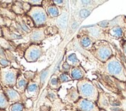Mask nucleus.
I'll use <instances>...</instances> for the list:
<instances>
[{
  "instance_id": "f257e3e1",
  "label": "nucleus",
  "mask_w": 126,
  "mask_h": 111,
  "mask_svg": "<svg viewBox=\"0 0 126 111\" xmlns=\"http://www.w3.org/2000/svg\"><path fill=\"white\" fill-rule=\"evenodd\" d=\"M77 89L79 93L80 98L97 103L99 97V91L96 86L87 79H82L78 80Z\"/></svg>"
},
{
  "instance_id": "f03ea898",
  "label": "nucleus",
  "mask_w": 126,
  "mask_h": 111,
  "mask_svg": "<svg viewBox=\"0 0 126 111\" xmlns=\"http://www.w3.org/2000/svg\"><path fill=\"white\" fill-rule=\"evenodd\" d=\"M105 72L109 76L120 82H126V73L122 63L115 57L111 56L106 63H105Z\"/></svg>"
},
{
  "instance_id": "7ed1b4c3",
  "label": "nucleus",
  "mask_w": 126,
  "mask_h": 111,
  "mask_svg": "<svg viewBox=\"0 0 126 111\" xmlns=\"http://www.w3.org/2000/svg\"><path fill=\"white\" fill-rule=\"evenodd\" d=\"M19 77V70L14 68H3L0 71V82L3 87H14Z\"/></svg>"
},
{
  "instance_id": "20e7f679",
  "label": "nucleus",
  "mask_w": 126,
  "mask_h": 111,
  "mask_svg": "<svg viewBox=\"0 0 126 111\" xmlns=\"http://www.w3.org/2000/svg\"><path fill=\"white\" fill-rule=\"evenodd\" d=\"M113 54L112 49L109 43L105 41H100L94 45V56L102 63H106Z\"/></svg>"
},
{
  "instance_id": "39448f33",
  "label": "nucleus",
  "mask_w": 126,
  "mask_h": 111,
  "mask_svg": "<svg viewBox=\"0 0 126 111\" xmlns=\"http://www.w3.org/2000/svg\"><path fill=\"white\" fill-rule=\"evenodd\" d=\"M28 15L32 18L34 24L37 27L44 25L47 21V14L46 11L40 5H34L31 7L28 12Z\"/></svg>"
},
{
  "instance_id": "423d86ee",
  "label": "nucleus",
  "mask_w": 126,
  "mask_h": 111,
  "mask_svg": "<svg viewBox=\"0 0 126 111\" xmlns=\"http://www.w3.org/2000/svg\"><path fill=\"white\" fill-rule=\"evenodd\" d=\"M74 106L78 111H101L97 103L83 98H80L75 103H74Z\"/></svg>"
},
{
  "instance_id": "0eeeda50",
  "label": "nucleus",
  "mask_w": 126,
  "mask_h": 111,
  "mask_svg": "<svg viewBox=\"0 0 126 111\" xmlns=\"http://www.w3.org/2000/svg\"><path fill=\"white\" fill-rule=\"evenodd\" d=\"M42 53V48L40 46L36 45V44H32L26 50L24 57L27 62L33 63L40 59Z\"/></svg>"
},
{
  "instance_id": "6e6552de",
  "label": "nucleus",
  "mask_w": 126,
  "mask_h": 111,
  "mask_svg": "<svg viewBox=\"0 0 126 111\" xmlns=\"http://www.w3.org/2000/svg\"><path fill=\"white\" fill-rule=\"evenodd\" d=\"M2 90L9 102L15 103L21 100V95L13 87H3Z\"/></svg>"
},
{
  "instance_id": "1a4fd4ad",
  "label": "nucleus",
  "mask_w": 126,
  "mask_h": 111,
  "mask_svg": "<svg viewBox=\"0 0 126 111\" xmlns=\"http://www.w3.org/2000/svg\"><path fill=\"white\" fill-rule=\"evenodd\" d=\"M26 95L31 98V97H35L38 95L39 93V86L36 83L29 81L28 85L26 89Z\"/></svg>"
},
{
  "instance_id": "9d476101",
  "label": "nucleus",
  "mask_w": 126,
  "mask_h": 111,
  "mask_svg": "<svg viewBox=\"0 0 126 111\" xmlns=\"http://www.w3.org/2000/svg\"><path fill=\"white\" fill-rule=\"evenodd\" d=\"M45 38V33L43 28H37L32 30L30 35V40L32 42H40Z\"/></svg>"
},
{
  "instance_id": "9b49d317",
  "label": "nucleus",
  "mask_w": 126,
  "mask_h": 111,
  "mask_svg": "<svg viewBox=\"0 0 126 111\" xmlns=\"http://www.w3.org/2000/svg\"><path fill=\"white\" fill-rule=\"evenodd\" d=\"M66 98H67L68 102L71 103H75L80 99L78 89H75L74 87L67 89V93L66 95Z\"/></svg>"
},
{
  "instance_id": "f8f14e48",
  "label": "nucleus",
  "mask_w": 126,
  "mask_h": 111,
  "mask_svg": "<svg viewBox=\"0 0 126 111\" xmlns=\"http://www.w3.org/2000/svg\"><path fill=\"white\" fill-rule=\"evenodd\" d=\"M29 83V80H27L25 76H19L17 81H16V87L18 90L21 92H24L26 91V86Z\"/></svg>"
},
{
  "instance_id": "ddd939ff",
  "label": "nucleus",
  "mask_w": 126,
  "mask_h": 111,
  "mask_svg": "<svg viewBox=\"0 0 126 111\" xmlns=\"http://www.w3.org/2000/svg\"><path fill=\"white\" fill-rule=\"evenodd\" d=\"M84 71L79 67H74L70 70V77L72 80H80L82 79H84Z\"/></svg>"
},
{
  "instance_id": "4468645a",
  "label": "nucleus",
  "mask_w": 126,
  "mask_h": 111,
  "mask_svg": "<svg viewBox=\"0 0 126 111\" xmlns=\"http://www.w3.org/2000/svg\"><path fill=\"white\" fill-rule=\"evenodd\" d=\"M108 32H109V34H110L111 36L115 38V39L122 38L123 36V34H124L122 28L119 26H116L112 27L111 29L108 31Z\"/></svg>"
},
{
  "instance_id": "2eb2a0df",
  "label": "nucleus",
  "mask_w": 126,
  "mask_h": 111,
  "mask_svg": "<svg viewBox=\"0 0 126 111\" xmlns=\"http://www.w3.org/2000/svg\"><path fill=\"white\" fill-rule=\"evenodd\" d=\"M9 106V101L5 95L3 90H0V109L5 110Z\"/></svg>"
},
{
  "instance_id": "dca6fc26",
  "label": "nucleus",
  "mask_w": 126,
  "mask_h": 111,
  "mask_svg": "<svg viewBox=\"0 0 126 111\" xmlns=\"http://www.w3.org/2000/svg\"><path fill=\"white\" fill-rule=\"evenodd\" d=\"M67 63L70 66H74V67H78L80 62L75 54H70L67 58Z\"/></svg>"
},
{
  "instance_id": "f3484780",
  "label": "nucleus",
  "mask_w": 126,
  "mask_h": 111,
  "mask_svg": "<svg viewBox=\"0 0 126 111\" xmlns=\"http://www.w3.org/2000/svg\"><path fill=\"white\" fill-rule=\"evenodd\" d=\"M61 86V82L59 80L58 76H54L50 79V82H49V87H50L51 90H58Z\"/></svg>"
},
{
  "instance_id": "a211bd4d",
  "label": "nucleus",
  "mask_w": 126,
  "mask_h": 111,
  "mask_svg": "<svg viewBox=\"0 0 126 111\" xmlns=\"http://www.w3.org/2000/svg\"><path fill=\"white\" fill-rule=\"evenodd\" d=\"M47 13L51 17H57L59 15V9L57 7V5H49L47 9Z\"/></svg>"
},
{
  "instance_id": "6ab92c4d",
  "label": "nucleus",
  "mask_w": 126,
  "mask_h": 111,
  "mask_svg": "<svg viewBox=\"0 0 126 111\" xmlns=\"http://www.w3.org/2000/svg\"><path fill=\"white\" fill-rule=\"evenodd\" d=\"M67 14L64 13L61 15H60V17L57 19V25L61 29H64L66 25H67Z\"/></svg>"
},
{
  "instance_id": "aec40b11",
  "label": "nucleus",
  "mask_w": 126,
  "mask_h": 111,
  "mask_svg": "<svg viewBox=\"0 0 126 111\" xmlns=\"http://www.w3.org/2000/svg\"><path fill=\"white\" fill-rule=\"evenodd\" d=\"M92 40L89 36H83L80 39V44L84 48H88L92 45Z\"/></svg>"
},
{
  "instance_id": "412c9836",
  "label": "nucleus",
  "mask_w": 126,
  "mask_h": 111,
  "mask_svg": "<svg viewBox=\"0 0 126 111\" xmlns=\"http://www.w3.org/2000/svg\"><path fill=\"white\" fill-rule=\"evenodd\" d=\"M9 111H24V105L19 102L13 103L9 107Z\"/></svg>"
},
{
  "instance_id": "4be33fe9",
  "label": "nucleus",
  "mask_w": 126,
  "mask_h": 111,
  "mask_svg": "<svg viewBox=\"0 0 126 111\" xmlns=\"http://www.w3.org/2000/svg\"><path fill=\"white\" fill-rule=\"evenodd\" d=\"M58 78H59V80L61 83H65V82H69V81H71L72 79H71V77H70L67 73H61L58 76Z\"/></svg>"
},
{
  "instance_id": "5701e85b",
  "label": "nucleus",
  "mask_w": 126,
  "mask_h": 111,
  "mask_svg": "<svg viewBox=\"0 0 126 111\" xmlns=\"http://www.w3.org/2000/svg\"><path fill=\"white\" fill-rule=\"evenodd\" d=\"M0 46H2L5 49H11V46L9 42L3 38H0Z\"/></svg>"
},
{
  "instance_id": "b1692460",
  "label": "nucleus",
  "mask_w": 126,
  "mask_h": 111,
  "mask_svg": "<svg viewBox=\"0 0 126 111\" xmlns=\"http://www.w3.org/2000/svg\"><path fill=\"white\" fill-rule=\"evenodd\" d=\"M34 76V73H32V72H26L25 73V77L28 80H30L33 78Z\"/></svg>"
},
{
  "instance_id": "393cba45",
  "label": "nucleus",
  "mask_w": 126,
  "mask_h": 111,
  "mask_svg": "<svg viewBox=\"0 0 126 111\" xmlns=\"http://www.w3.org/2000/svg\"><path fill=\"white\" fill-rule=\"evenodd\" d=\"M121 110L122 111H126V98L121 99Z\"/></svg>"
},
{
  "instance_id": "a878e982",
  "label": "nucleus",
  "mask_w": 126,
  "mask_h": 111,
  "mask_svg": "<svg viewBox=\"0 0 126 111\" xmlns=\"http://www.w3.org/2000/svg\"><path fill=\"white\" fill-rule=\"evenodd\" d=\"M20 25H21V27L23 28V29L26 31V32H30V28L27 26V25L24 23L23 21H21V23H20Z\"/></svg>"
},
{
  "instance_id": "bb28decb",
  "label": "nucleus",
  "mask_w": 126,
  "mask_h": 111,
  "mask_svg": "<svg viewBox=\"0 0 126 111\" xmlns=\"http://www.w3.org/2000/svg\"><path fill=\"white\" fill-rule=\"evenodd\" d=\"M0 64H1L2 66H4V67H5V66L9 65V63L4 58H0Z\"/></svg>"
},
{
  "instance_id": "cd10ccee",
  "label": "nucleus",
  "mask_w": 126,
  "mask_h": 111,
  "mask_svg": "<svg viewBox=\"0 0 126 111\" xmlns=\"http://www.w3.org/2000/svg\"><path fill=\"white\" fill-rule=\"evenodd\" d=\"M89 15V12H87V10H82L80 12V16L81 17H86V16H87Z\"/></svg>"
},
{
  "instance_id": "c85d7f7f",
  "label": "nucleus",
  "mask_w": 126,
  "mask_h": 111,
  "mask_svg": "<svg viewBox=\"0 0 126 111\" xmlns=\"http://www.w3.org/2000/svg\"><path fill=\"white\" fill-rule=\"evenodd\" d=\"M28 3H30V4H33V5H40L41 3H42V2L41 1H28L27 2Z\"/></svg>"
},
{
  "instance_id": "c756f323",
  "label": "nucleus",
  "mask_w": 126,
  "mask_h": 111,
  "mask_svg": "<svg viewBox=\"0 0 126 111\" xmlns=\"http://www.w3.org/2000/svg\"><path fill=\"white\" fill-rule=\"evenodd\" d=\"M70 66L66 63H64V65H63V69L65 70V71H68L69 69H70Z\"/></svg>"
},
{
  "instance_id": "7c9ffc66",
  "label": "nucleus",
  "mask_w": 126,
  "mask_h": 111,
  "mask_svg": "<svg viewBox=\"0 0 126 111\" xmlns=\"http://www.w3.org/2000/svg\"><path fill=\"white\" fill-rule=\"evenodd\" d=\"M53 3H55L57 5H62L63 3V1H58V0H56V1H53Z\"/></svg>"
},
{
  "instance_id": "2f4dec72",
  "label": "nucleus",
  "mask_w": 126,
  "mask_h": 111,
  "mask_svg": "<svg viewBox=\"0 0 126 111\" xmlns=\"http://www.w3.org/2000/svg\"><path fill=\"white\" fill-rule=\"evenodd\" d=\"M123 51H124V53L126 56V42L124 43V45H123Z\"/></svg>"
}]
</instances>
